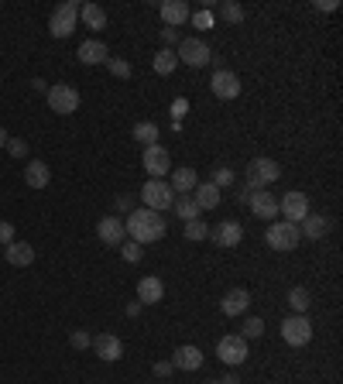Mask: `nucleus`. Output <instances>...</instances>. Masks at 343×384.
Here are the masks:
<instances>
[{
    "label": "nucleus",
    "mask_w": 343,
    "mask_h": 384,
    "mask_svg": "<svg viewBox=\"0 0 343 384\" xmlns=\"http://www.w3.org/2000/svg\"><path fill=\"white\" fill-rule=\"evenodd\" d=\"M69 343H73L76 350H86V347H93V336L86 333V330H73V333H69Z\"/></svg>",
    "instance_id": "40"
},
{
    "label": "nucleus",
    "mask_w": 343,
    "mask_h": 384,
    "mask_svg": "<svg viewBox=\"0 0 343 384\" xmlns=\"http://www.w3.org/2000/svg\"><path fill=\"white\" fill-rule=\"evenodd\" d=\"M14 240V223L11 220H0V247H7Z\"/></svg>",
    "instance_id": "41"
},
{
    "label": "nucleus",
    "mask_w": 343,
    "mask_h": 384,
    "mask_svg": "<svg viewBox=\"0 0 343 384\" xmlns=\"http://www.w3.org/2000/svg\"><path fill=\"white\" fill-rule=\"evenodd\" d=\"M182 113H189V100H182V97H179V100L172 103V117H175V120H179V117H182Z\"/></svg>",
    "instance_id": "44"
},
{
    "label": "nucleus",
    "mask_w": 343,
    "mask_h": 384,
    "mask_svg": "<svg viewBox=\"0 0 343 384\" xmlns=\"http://www.w3.org/2000/svg\"><path fill=\"white\" fill-rule=\"evenodd\" d=\"M76 55H80L82 66H104L106 58H110V51H106V45L100 42V38H89V42H82Z\"/></svg>",
    "instance_id": "21"
},
{
    "label": "nucleus",
    "mask_w": 343,
    "mask_h": 384,
    "mask_svg": "<svg viewBox=\"0 0 343 384\" xmlns=\"http://www.w3.org/2000/svg\"><path fill=\"white\" fill-rule=\"evenodd\" d=\"M131 137L134 141H141L144 148H151V144H158V124H151V120H141V124H134V130H131Z\"/></svg>",
    "instance_id": "30"
},
{
    "label": "nucleus",
    "mask_w": 343,
    "mask_h": 384,
    "mask_svg": "<svg viewBox=\"0 0 343 384\" xmlns=\"http://www.w3.org/2000/svg\"><path fill=\"white\" fill-rule=\"evenodd\" d=\"M264 244L271 247V251H278V254H285V251H295L299 244H302V233L295 223L289 220H278V223H271L268 230H264Z\"/></svg>",
    "instance_id": "3"
},
{
    "label": "nucleus",
    "mask_w": 343,
    "mask_h": 384,
    "mask_svg": "<svg viewBox=\"0 0 343 384\" xmlns=\"http://www.w3.org/2000/svg\"><path fill=\"white\" fill-rule=\"evenodd\" d=\"M158 14H161V21H165V27H179L189 21V4L185 0H165V4H158Z\"/></svg>",
    "instance_id": "16"
},
{
    "label": "nucleus",
    "mask_w": 343,
    "mask_h": 384,
    "mask_svg": "<svg viewBox=\"0 0 343 384\" xmlns=\"http://www.w3.org/2000/svg\"><path fill=\"white\" fill-rule=\"evenodd\" d=\"M313 306V299H309V288H302V285H299V288H292L289 292V309L292 312H295V316H306V309Z\"/></svg>",
    "instance_id": "31"
},
{
    "label": "nucleus",
    "mask_w": 343,
    "mask_h": 384,
    "mask_svg": "<svg viewBox=\"0 0 343 384\" xmlns=\"http://www.w3.org/2000/svg\"><path fill=\"white\" fill-rule=\"evenodd\" d=\"M124 230H127V237L134 244H155V240L165 237L168 223L161 220V213H155V209H131V216L124 220Z\"/></svg>",
    "instance_id": "1"
},
{
    "label": "nucleus",
    "mask_w": 343,
    "mask_h": 384,
    "mask_svg": "<svg viewBox=\"0 0 343 384\" xmlns=\"http://www.w3.org/2000/svg\"><path fill=\"white\" fill-rule=\"evenodd\" d=\"M25 182L31 189H49V182H52V168H49V161H27L25 165Z\"/></svg>",
    "instance_id": "22"
},
{
    "label": "nucleus",
    "mask_w": 343,
    "mask_h": 384,
    "mask_svg": "<svg viewBox=\"0 0 343 384\" xmlns=\"http://www.w3.org/2000/svg\"><path fill=\"white\" fill-rule=\"evenodd\" d=\"M96 237L104 240L106 247H120V244L127 240V230H124V220H120V216H104V220L96 223Z\"/></svg>",
    "instance_id": "13"
},
{
    "label": "nucleus",
    "mask_w": 343,
    "mask_h": 384,
    "mask_svg": "<svg viewBox=\"0 0 343 384\" xmlns=\"http://www.w3.org/2000/svg\"><path fill=\"white\" fill-rule=\"evenodd\" d=\"M282 340H285L289 347H306V343L313 340V323H309V316H295V312H292L289 319L282 323Z\"/></svg>",
    "instance_id": "9"
},
{
    "label": "nucleus",
    "mask_w": 343,
    "mask_h": 384,
    "mask_svg": "<svg viewBox=\"0 0 343 384\" xmlns=\"http://www.w3.org/2000/svg\"><path fill=\"white\" fill-rule=\"evenodd\" d=\"M0 257H4V247H0Z\"/></svg>",
    "instance_id": "51"
},
{
    "label": "nucleus",
    "mask_w": 343,
    "mask_h": 384,
    "mask_svg": "<svg viewBox=\"0 0 343 384\" xmlns=\"http://www.w3.org/2000/svg\"><path fill=\"white\" fill-rule=\"evenodd\" d=\"M161 38H165V49H172V45H179V42H182L175 27H165V31H161Z\"/></svg>",
    "instance_id": "42"
},
{
    "label": "nucleus",
    "mask_w": 343,
    "mask_h": 384,
    "mask_svg": "<svg viewBox=\"0 0 343 384\" xmlns=\"http://www.w3.org/2000/svg\"><path fill=\"white\" fill-rule=\"evenodd\" d=\"M210 182L220 189V192H223V189H230V185L237 182V175H234V168H227V165H223V168H216V172H213Z\"/></svg>",
    "instance_id": "33"
},
{
    "label": "nucleus",
    "mask_w": 343,
    "mask_h": 384,
    "mask_svg": "<svg viewBox=\"0 0 343 384\" xmlns=\"http://www.w3.org/2000/svg\"><path fill=\"white\" fill-rule=\"evenodd\" d=\"M261 333H264V319H258V316L244 319V326H240V336H244V340H258Z\"/></svg>",
    "instance_id": "34"
},
{
    "label": "nucleus",
    "mask_w": 343,
    "mask_h": 384,
    "mask_svg": "<svg viewBox=\"0 0 343 384\" xmlns=\"http://www.w3.org/2000/svg\"><path fill=\"white\" fill-rule=\"evenodd\" d=\"M141 309H144L141 302H127V309H124V312H127V316L134 319V316H141Z\"/></svg>",
    "instance_id": "47"
},
{
    "label": "nucleus",
    "mask_w": 343,
    "mask_h": 384,
    "mask_svg": "<svg viewBox=\"0 0 343 384\" xmlns=\"http://www.w3.org/2000/svg\"><path fill=\"white\" fill-rule=\"evenodd\" d=\"M189 21H192V27H199V31H210V27L216 25L213 11H196V14H189Z\"/></svg>",
    "instance_id": "37"
},
{
    "label": "nucleus",
    "mask_w": 343,
    "mask_h": 384,
    "mask_svg": "<svg viewBox=\"0 0 343 384\" xmlns=\"http://www.w3.org/2000/svg\"><path fill=\"white\" fill-rule=\"evenodd\" d=\"M206 384H223V381H206Z\"/></svg>",
    "instance_id": "50"
},
{
    "label": "nucleus",
    "mask_w": 343,
    "mask_h": 384,
    "mask_svg": "<svg viewBox=\"0 0 343 384\" xmlns=\"http://www.w3.org/2000/svg\"><path fill=\"white\" fill-rule=\"evenodd\" d=\"M7 151L14 154V158H27V151H31V148H27L25 137H7Z\"/></svg>",
    "instance_id": "39"
},
{
    "label": "nucleus",
    "mask_w": 343,
    "mask_h": 384,
    "mask_svg": "<svg viewBox=\"0 0 343 384\" xmlns=\"http://www.w3.org/2000/svg\"><path fill=\"white\" fill-rule=\"evenodd\" d=\"M247 206H251V213H254L258 220H275V216H278V199H275L268 189H258Z\"/></svg>",
    "instance_id": "18"
},
{
    "label": "nucleus",
    "mask_w": 343,
    "mask_h": 384,
    "mask_svg": "<svg viewBox=\"0 0 343 384\" xmlns=\"http://www.w3.org/2000/svg\"><path fill=\"white\" fill-rule=\"evenodd\" d=\"M0 148H7V130L0 128Z\"/></svg>",
    "instance_id": "49"
},
{
    "label": "nucleus",
    "mask_w": 343,
    "mask_h": 384,
    "mask_svg": "<svg viewBox=\"0 0 343 384\" xmlns=\"http://www.w3.org/2000/svg\"><path fill=\"white\" fill-rule=\"evenodd\" d=\"M80 21L89 31H104L106 27V11L100 4H80Z\"/></svg>",
    "instance_id": "27"
},
{
    "label": "nucleus",
    "mask_w": 343,
    "mask_h": 384,
    "mask_svg": "<svg viewBox=\"0 0 343 384\" xmlns=\"http://www.w3.org/2000/svg\"><path fill=\"white\" fill-rule=\"evenodd\" d=\"M220 18H223L227 25H240V21L247 18V11H244L240 4H234V0H223V4H220Z\"/></svg>",
    "instance_id": "32"
},
{
    "label": "nucleus",
    "mask_w": 343,
    "mask_h": 384,
    "mask_svg": "<svg viewBox=\"0 0 343 384\" xmlns=\"http://www.w3.org/2000/svg\"><path fill=\"white\" fill-rule=\"evenodd\" d=\"M76 21H80V4H76V0L58 4V7L52 11V18H49L52 38H69V35L76 31Z\"/></svg>",
    "instance_id": "4"
},
{
    "label": "nucleus",
    "mask_w": 343,
    "mask_h": 384,
    "mask_svg": "<svg viewBox=\"0 0 343 384\" xmlns=\"http://www.w3.org/2000/svg\"><path fill=\"white\" fill-rule=\"evenodd\" d=\"M213 240H216V247H240L244 227H240L237 220H223V223L213 230Z\"/></svg>",
    "instance_id": "19"
},
{
    "label": "nucleus",
    "mask_w": 343,
    "mask_h": 384,
    "mask_svg": "<svg viewBox=\"0 0 343 384\" xmlns=\"http://www.w3.org/2000/svg\"><path fill=\"white\" fill-rule=\"evenodd\" d=\"M251 309V292L247 288H230L223 299H220V312L223 316H240V312H247Z\"/></svg>",
    "instance_id": "17"
},
{
    "label": "nucleus",
    "mask_w": 343,
    "mask_h": 384,
    "mask_svg": "<svg viewBox=\"0 0 343 384\" xmlns=\"http://www.w3.org/2000/svg\"><path fill=\"white\" fill-rule=\"evenodd\" d=\"M185 237H189V240H206V237H210V227H206L203 220H189V223H185Z\"/></svg>",
    "instance_id": "35"
},
{
    "label": "nucleus",
    "mask_w": 343,
    "mask_h": 384,
    "mask_svg": "<svg viewBox=\"0 0 343 384\" xmlns=\"http://www.w3.org/2000/svg\"><path fill=\"white\" fill-rule=\"evenodd\" d=\"M175 58L185 62V66H192V69H203V66H210L213 49L203 38H182V42L175 45Z\"/></svg>",
    "instance_id": "6"
},
{
    "label": "nucleus",
    "mask_w": 343,
    "mask_h": 384,
    "mask_svg": "<svg viewBox=\"0 0 343 384\" xmlns=\"http://www.w3.org/2000/svg\"><path fill=\"white\" fill-rule=\"evenodd\" d=\"M161 299H165V282H161L158 275H144L137 282V302L141 306H158Z\"/></svg>",
    "instance_id": "15"
},
{
    "label": "nucleus",
    "mask_w": 343,
    "mask_h": 384,
    "mask_svg": "<svg viewBox=\"0 0 343 384\" xmlns=\"http://www.w3.org/2000/svg\"><path fill=\"white\" fill-rule=\"evenodd\" d=\"M141 165H144V172L151 179H161V175L172 172V154L165 151L161 144H151V148H144V154H141Z\"/></svg>",
    "instance_id": "12"
},
{
    "label": "nucleus",
    "mask_w": 343,
    "mask_h": 384,
    "mask_svg": "<svg viewBox=\"0 0 343 384\" xmlns=\"http://www.w3.org/2000/svg\"><path fill=\"white\" fill-rule=\"evenodd\" d=\"M93 354L100 360H106V364H113V360L124 357V343H120V336L100 333V336H93Z\"/></svg>",
    "instance_id": "14"
},
{
    "label": "nucleus",
    "mask_w": 343,
    "mask_h": 384,
    "mask_svg": "<svg viewBox=\"0 0 343 384\" xmlns=\"http://www.w3.org/2000/svg\"><path fill=\"white\" fill-rule=\"evenodd\" d=\"M106 69H110L117 79H127V76H131V62H124V58H106Z\"/></svg>",
    "instance_id": "38"
},
{
    "label": "nucleus",
    "mask_w": 343,
    "mask_h": 384,
    "mask_svg": "<svg viewBox=\"0 0 343 384\" xmlns=\"http://www.w3.org/2000/svg\"><path fill=\"white\" fill-rule=\"evenodd\" d=\"M151 66H155V73H158V76H172V73L179 69L175 49H158V55L151 58Z\"/></svg>",
    "instance_id": "28"
},
{
    "label": "nucleus",
    "mask_w": 343,
    "mask_h": 384,
    "mask_svg": "<svg viewBox=\"0 0 343 384\" xmlns=\"http://www.w3.org/2000/svg\"><path fill=\"white\" fill-rule=\"evenodd\" d=\"M278 213H282L289 223H295V227H299V223L309 216V196L292 189V192H285V196L278 199Z\"/></svg>",
    "instance_id": "10"
},
{
    "label": "nucleus",
    "mask_w": 343,
    "mask_h": 384,
    "mask_svg": "<svg viewBox=\"0 0 343 384\" xmlns=\"http://www.w3.org/2000/svg\"><path fill=\"white\" fill-rule=\"evenodd\" d=\"M223 384H240V381H237V374H227V378H223Z\"/></svg>",
    "instance_id": "48"
},
{
    "label": "nucleus",
    "mask_w": 343,
    "mask_h": 384,
    "mask_svg": "<svg viewBox=\"0 0 343 384\" xmlns=\"http://www.w3.org/2000/svg\"><path fill=\"white\" fill-rule=\"evenodd\" d=\"M168 185H172V192H175V196H189V192L199 185V175H196V168L182 165V168H175V172H172Z\"/></svg>",
    "instance_id": "23"
},
{
    "label": "nucleus",
    "mask_w": 343,
    "mask_h": 384,
    "mask_svg": "<svg viewBox=\"0 0 343 384\" xmlns=\"http://www.w3.org/2000/svg\"><path fill=\"white\" fill-rule=\"evenodd\" d=\"M172 367H175V371H199V367H203V350L192 347V343H185V347H179V350L172 354Z\"/></svg>",
    "instance_id": "20"
},
{
    "label": "nucleus",
    "mask_w": 343,
    "mask_h": 384,
    "mask_svg": "<svg viewBox=\"0 0 343 384\" xmlns=\"http://www.w3.org/2000/svg\"><path fill=\"white\" fill-rule=\"evenodd\" d=\"M192 192H196L192 199H196V206H199V209H216V206H220V199H223V192H220L213 182H199Z\"/></svg>",
    "instance_id": "26"
},
{
    "label": "nucleus",
    "mask_w": 343,
    "mask_h": 384,
    "mask_svg": "<svg viewBox=\"0 0 343 384\" xmlns=\"http://www.w3.org/2000/svg\"><path fill=\"white\" fill-rule=\"evenodd\" d=\"M282 179V165L275 161V158H254L251 165H247V172H244V185L247 189H268L271 182Z\"/></svg>",
    "instance_id": "2"
},
{
    "label": "nucleus",
    "mask_w": 343,
    "mask_h": 384,
    "mask_svg": "<svg viewBox=\"0 0 343 384\" xmlns=\"http://www.w3.org/2000/svg\"><path fill=\"white\" fill-rule=\"evenodd\" d=\"M80 89L76 86H69V82H55L52 89H49V106H52L58 117H69V113H76L80 110Z\"/></svg>",
    "instance_id": "7"
},
{
    "label": "nucleus",
    "mask_w": 343,
    "mask_h": 384,
    "mask_svg": "<svg viewBox=\"0 0 343 384\" xmlns=\"http://www.w3.org/2000/svg\"><path fill=\"white\" fill-rule=\"evenodd\" d=\"M172 209H175V216L182 220V223H189V220H199V206H196V199L192 196H175V203H172Z\"/></svg>",
    "instance_id": "29"
},
{
    "label": "nucleus",
    "mask_w": 343,
    "mask_h": 384,
    "mask_svg": "<svg viewBox=\"0 0 343 384\" xmlns=\"http://www.w3.org/2000/svg\"><path fill=\"white\" fill-rule=\"evenodd\" d=\"M216 357L223 360L227 367H240L244 360L251 357V350H247V340H244L240 333L220 336V343H216Z\"/></svg>",
    "instance_id": "8"
},
{
    "label": "nucleus",
    "mask_w": 343,
    "mask_h": 384,
    "mask_svg": "<svg viewBox=\"0 0 343 384\" xmlns=\"http://www.w3.org/2000/svg\"><path fill=\"white\" fill-rule=\"evenodd\" d=\"M210 89L216 100H237L240 97V76L230 69H216L210 79Z\"/></svg>",
    "instance_id": "11"
},
{
    "label": "nucleus",
    "mask_w": 343,
    "mask_h": 384,
    "mask_svg": "<svg viewBox=\"0 0 343 384\" xmlns=\"http://www.w3.org/2000/svg\"><path fill=\"white\" fill-rule=\"evenodd\" d=\"M316 11H337V0H316Z\"/></svg>",
    "instance_id": "45"
},
{
    "label": "nucleus",
    "mask_w": 343,
    "mask_h": 384,
    "mask_svg": "<svg viewBox=\"0 0 343 384\" xmlns=\"http://www.w3.org/2000/svg\"><path fill=\"white\" fill-rule=\"evenodd\" d=\"M299 233H302L306 240H323V237L330 233V220H326L323 213H309V216L299 223Z\"/></svg>",
    "instance_id": "24"
},
{
    "label": "nucleus",
    "mask_w": 343,
    "mask_h": 384,
    "mask_svg": "<svg viewBox=\"0 0 343 384\" xmlns=\"http://www.w3.org/2000/svg\"><path fill=\"white\" fill-rule=\"evenodd\" d=\"M4 257H7L14 268H27V264L35 261V247L25 244V240H11V244L4 247Z\"/></svg>",
    "instance_id": "25"
},
{
    "label": "nucleus",
    "mask_w": 343,
    "mask_h": 384,
    "mask_svg": "<svg viewBox=\"0 0 343 384\" xmlns=\"http://www.w3.org/2000/svg\"><path fill=\"white\" fill-rule=\"evenodd\" d=\"M120 257H124L127 264H137V261L144 257V251H141V244H134V240H124V244H120Z\"/></svg>",
    "instance_id": "36"
},
{
    "label": "nucleus",
    "mask_w": 343,
    "mask_h": 384,
    "mask_svg": "<svg viewBox=\"0 0 343 384\" xmlns=\"http://www.w3.org/2000/svg\"><path fill=\"white\" fill-rule=\"evenodd\" d=\"M251 196H254V189H247V185H244V189L237 192V203H251Z\"/></svg>",
    "instance_id": "46"
},
{
    "label": "nucleus",
    "mask_w": 343,
    "mask_h": 384,
    "mask_svg": "<svg viewBox=\"0 0 343 384\" xmlns=\"http://www.w3.org/2000/svg\"><path fill=\"white\" fill-rule=\"evenodd\" d=\"M172 371H175V367H172V360H158V364H155V378H168Z\"/></svg>",
    "instance_id": "43"
},
{
    "label": "nucleus",
    "mask_w": 343,
    "mask_h": 384,
    "mask_svg": "<svg viewBox=\"0 0 343 384\" xmlns=\"http://www.w3.org/2000/svg\"><path fill=\"white\" fill-rule=\"evenodd\" d=\"M141 199H144V209H155V213H165L175 203V192L165 179H148L144 189H141Z\"/></svg>",
    "instance_id": "5"
}]
</instances>
